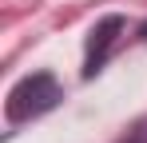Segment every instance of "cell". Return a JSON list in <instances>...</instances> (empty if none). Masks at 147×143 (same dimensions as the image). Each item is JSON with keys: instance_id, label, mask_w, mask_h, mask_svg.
I'll return each mask as SVG.
<instances>
[{"instance_id": "cell-2", "label": "cell", "mask_w": 147, "mask_h": 143, "mask_svg": "<svg viewBox=\"0 0 147 143\" xmlns=\"http://www.w3.org/2000/svg\"><path fill=\"white\" fill-rule=\"evenodd\" d=\"M123 32H127V20L119 12H107L103 20H96V28L88 32V48H84V80H96L103 72V64H107V56L119 44Z\"/></svg>"}, {"instance_id": "cell-1", "label": "cell", "mask_w": 147, "mask_h": 143, "mask_svg": "<svg viewBox=\"0 0 147 143\" xmlns=\"http://www.w3.org/2000/svg\"><path fill=\"white\" fill-rule=\"evenodd\" d=\"M60 99H64L60 80H56L52 72H32V76H24V80L12 84V92L4 99V115H8V123L16 127V123L48 115L52 107H60Z\"/></svg>"}, {"instance_id": "cell-3", "label": "cell", "mask_w": 147, "mask_h": 143, "mask_svg": "<svg viewBox=\"0 0 147 143\" xmlns=\"http://www.w3.org/2000/svg\"><path fill=\"white\" fill-rule=\"evenodd\" d=\"M139 40H143V44H147V24H139Z\"/></svg>"}]
</instances>
